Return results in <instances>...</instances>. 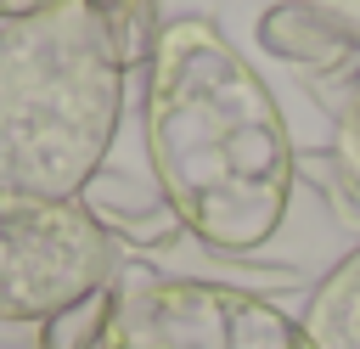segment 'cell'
<instances>
[{"label":"cell","mask_w":360,"mask_h":349,"mask_svg":"<svg viewBox=\"0 0 360 349\" xmlns=\"http://www.w3.org/2000/svg\"><path fill=\"white\" fill-rule=\"evenodd\" d=\"M141 141L158 191L208 253H259L287 225L298 174L287 118L208 17L163 28L146 62Z\"/></svg>","instance_id":"1"},{"label":"cell","mask_w":360,"mask_h":349,"mask_svg":"<svg viewBox=\"0 0 360 349\" xmlns=\"http://www.w3.org/2000/svg\"><path fill=\"white\" fill-rule=\"evenodd\" d=\"M124 270V248L96 225L79 197H17L0 191V321L39 326Z\"/></svg>","instance_id":"4"},{"label":"cell","mask_w":360,"mask_h":349,"mask_svg":"<svg viewBox=\"0 0 360 349\" xmlns=\"http://www.w3.org/2000/svg\"><path fill=\"white\" fill-rule=\"evenodd\" d=\"M124 68L96 0L0 23V191L79 197L112 152Z\"/></svg>","instance_id":"2"},{"label":"cell","mask_w":360,"mask_h":349,"mask_svg":"<svg viewBox=\"0 0 360 349\" xmlns=\"http://www.w3.org/2000/svg\"><path fill=\"white\" fill-rule=\"evenodd\" d=\"M96 17H101V34H107L118 68L124 73L129 68L146 73V62H152V51H158V39L169 28L158 17V0H96Z\"/></svg>","instance_id":"7"},{"label":"cell","mask_w":360,"mask_h":349,"mask_svg":"<svg viewBox=\"0 0 360 349\" xmlns=\"http://www.w3.org/2000/svg\"><path fill=\"white\" fill-rule=\"evenodd\" d=\"M56 6H73V0H0V23H22V17L56 11Z\"/></svg>","instance_id":"9"},{"label":"cell","mask_w":360,"mask_h":349,"mask_svg":"<svg viewBox=\"0 0 360 349\" xmlns=\"http://www.w3.org/2000/svg\"><path fill=\"white\" fill-rule=\"evenodd\" d=\"M298 326L315 349H360V242L309 287Z\"/></svg>","instance_id":"6"},{"label":"cell","mask_w":360,"mask_h":349,"mask_svg":"<svg viewBox=\"0 0 360 349\" xmlns=\"http://www.w3.org/2000/svg\"><path fill=\"white\" fill-rule=\"evenodd\" d=\"M107 310H112V287L39 321V349H101V326H107Z\"/></svg>","instance_id":"8"},{"label":"cell","mask_w":360,"mask_h":349,"mask_svg":"<svg viewBox=\"0 0 360 349\" xmlns=\"http://www.w3.org/2000/svg\"><path fill=\"white\" fill-rule=\"evenodd\" d=\"M79 203L96 214V225L124 248H146V253H163V248H174L180 236H186V225L174 220V208H169V197L158 191V180H129V174H118V169H101L84 191H79Z\"/></svg>","instance_id":"5"},{"label":"cell","mask_w":360,"mask_h":349,"mask_svg":"<svg viewBox=\"0 0 360 349\" xmlns=\"http://www.w3.org/2000/svg\"><path fill=\"white\" fill-rule=\"evenodd\" d=\"M101 349H315L281 304L214 276L129 265L112 281Z\"/></svg>","instance_id":"3"}]
</instances>
